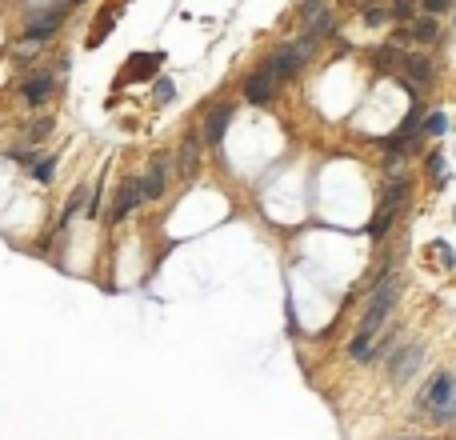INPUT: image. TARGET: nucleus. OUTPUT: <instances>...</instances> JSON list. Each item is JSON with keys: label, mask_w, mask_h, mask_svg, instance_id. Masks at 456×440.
<instances>
[{"label": "nucleus", "mask_w": 456, "mask_h": 440, "mask_svg": "<svg viewBox=\"0 0 456 440\" xmlns=\"http://www.w3.org/2000/svg\"><path fill=\"white\" fill-rule=\"evenodd\" d=\"M392 300H396V277H389L384 284H380V288H376L373 304H368V312H364V320H360V332H357V341L348 344V357L373 360V357H368V344H373V336L380 332V320L389 316Z\"/></svg>", "instance_id": "1"}, {"label": "nucleus", "mask_w": 456, "mask_h": 440, "mask_svg": "<svg viewBox=\"0 0 456 440\" xmlns=\"http://www.w3.org/2000/svg\"><path fill=\"white\" fill-rule=\"evenodd\" d=\"M421 408L428 412V424H448L456 412V380L448 373H440L428 389L421 392Z\"/></svg>", "instance_id": "2"}, {"label": "nucleus", "mask_w": 456, "mask_h": 440, "mask_svg": "<svg viewBox=\"0 0 456 440\" xmlns=\"http://www.w3.org/2000/svg\"><path fill=\"white\" fill-rule=\"evenodd\" d=\"M277 84H280L277 76H272L268 68H261V72H252V76L245 81V100H252V104H268Z\"/></svg>", "instance_id": "3"}, {"label": "nucleus", "mask_w": 456, "mask_h": 440, "mask_svg": "<svg viewBox=\"0 0 456 440\" xmlns=\"http://www.w3.org/2000/svg\"><path fill=\"white\" fill-rule=\"evenodd\" d=\"M52 88H56V81H52L49 72H36V76H28V81L20 84V97L28 100V104H44L52 97Z\"/></svg>", "instance_id": "4"}, {"label": "nucleus", "mask_w": 456, "mask_h": 440, "mask_svg": "<svg viewBox=\"0 0 456 440\" xmlns=\"http://www.w3.org/2000/svg\"><path fill=\"white\" fill-rule=\"evenodd\" d=\"M140 200H145V184L140 180H124L120 184V200H116V209H113V220H124Z\"/></svg>", "instance_id": "5"}, {"label": "nucleus", "mask_w": 456, "mask_h": 440, "mask_svg": "<svg viewBox=\"0 0 456 440\" xmlns=\"http://www.w3.org/2000/svg\"><path fill=\"white\" fill-rule=\"evenodd\" d=\"M228 120H232V104H216L209 113V124H204V140H209V145H220V140H225Z\"/></svg>", "instance_id": "6"}, {"label": "nucleus", "mask_w": 456, "mask_h": 440, "mask_svg": "<svg viewBox=\"0 0 456 440\" xmlns=\"http://www.w3.org/2000/svg\"><path fill=\"white\" fill-rule=\"evenodd\" d=\"M421 360H424V352H421V348H405V352H400V360L392 364V380H396V384H405L408 376H412L416 368H421Z\"/></svg>", "instance_id": "7"}, {"label": "nucleus", "mask_w": 456, "mask_h": 440, "mask_svg": "<svg viewBox=\"0 0 456 440\" xmlns=\"http://www.w3.org/2000/svg\"><path fill=\"white\" fill-rule=\"evenodd\" d=\"M164 180H168V161H152V172L140 180L145 184V200H156L164 193Z\"/></svg>", "instance_id": "8"}, {"label": "nucleus", "mask_w": 456, "mask_h": 440, "mask_svg": "<svg viewBox=\"0 0 456 440\" xmlns=\"http://www.w3.org/2000/svg\"><path fill=\"white\" fill-rule=\"evenodd\" d=\"M161 60H164L161 52H136V56L129 60V68H132L129 76H132V81H145V76H152V68H148V65H161Z\"/></svg>", "instance_id": "9"}, {"label": "nucleus", "mask_w": 456, "mask_h": 440, "mask_svg": "<svg viewBox=\"0 0 456 440\" xmlns=\"http://www.w3.org/2000/svg\"><path fill=\"white\" fill-rule=\"evenodd\" d=\"M116 17H120V8H108L104 17H100V24H92V36H88V49H97V44H104V33L116 24Z\"/></svg>", "instance_id": "10"}, {"label": "nucleus", "mask_w": 456, "mask_h": 440, "mask_svg": "<svg viewBox=\"0 0 456 440\" xmlns=\"http://www.w3.org/2000/svg\"><path fill=\"white\" fill-rule=\"evenodd\" d=\"M196 148H200V140L184 136V145H180V172L184 177H193V168H196Z\"/></svg>", "instance_id": "11"}, {"label": "nucleus", "mask_w": 456, "mask_h": 440, "mask_svg": "<svg viewBox=\"0 0 456 440\" xmlns=\"http://www.w3.org/2000/svg\"><path fill=\"white\" fill-rule=\"evenodd\" d=\"M405 196H408V180L405 177H392V184L384 188V204H389V209H400V204H405Z\"/></svg>", "instance_id": "12"}, {"label": "nucleus", "mask_w": 456, "mask_h": 440, "mask_svg": "<svg viewBox=\"0 0 456 440\" xmlns=\"http://www.w3.org/2000/svg\"><path fill=\"white\" fill-rule=\"evenodd\" d=\"M412 36H416V40H421V44H432V40H437L440 36V24L432 17H421L416 20V24H412Z\"/></svg>", "instance_id": "13"}, {"label": "nucleus", "mask_w": 456, "mask_h": 440, "mask_svg": "<svg viewBox=\"0 0 456 440\" xmlns=\"http://www.w3.org/2000/svg\"><path fill=\"white\" fill-rule=\"evenodd\" d=\"M405 68L412 72V76H421V84L432 81V65H428L424 56H405Z\"/></svg>", "instance_id": "14"}, {"label": "nucleus", "mask_w": 456, "mask_h": 440, "mask_svg": "<svg viewBox=\"0 0 456 440\" xmlns=\"http://www.w3.org/2000/svg\"><path fill=\"white\" fill-rule=\"evenodd\" d=\"M172 97H177V84H172V76H161V81L152 84V100H156V104H168Z\"/></svg>", "instance_id": "15"}, {"label": "nucleus", "mask_w": 456, "mask_h": 440, "mask_svg": "<svg viewBox=\"0 0 456 440\" xmlns=\"http://www.w3.org/2000/svg\"><path fill=\"white\" fill-rule=\"evenodd\" d=\"M396 212H400V209H384V212L373 220V229H368V232H373V236H384V232H389V225L396 220Z\"/></svg>", "instance_id": "16"}, {"label": "nucleus", "mask_w": 456, "mask_h": 440, "mask_svg": "<svg viewBox=\"0 0 456 440\" xmlns=\"http://www.w3.org/2000/svg\"><path fill=\"white\" fill-rule=\"evenodd\" d=\"M424 132H428V136H444V132H448V116L432 113V116H428V124H424Z\"/></svg>", "instance_id": "17"}, {"label": "nucleus", "mask_w": 456, "mask_h": 440, "mask_svg": "<svg viewBox=\"0 0 456 440\" xmlns=\"http://www.w3.org/2000/svg\"><path fill=\"white\" fill-rule=\"evenodd\" d=\"M49 129H52L49 116H44V120H36L33 129H28V140H44V136H49Z\"/></svg>", "instance_id": "18"}, {"label": "nucleus", "mask_w": 456, "mask_h": 440, "mask_svg": "<svg viewBox=\"0 0 456 440\" xmlns=\"http://www.w3.org/2000/svg\"><path fill=\"white\" fill-rule=\"evenodd\" d=\"M392 17H396V20H408V17H412V0H396Z\"/></svg>", "instance_id": "19"}, {"label": "nucleus", "mask_w": 456, "mask_h": 440, "mask_svg": "<svg viewBox=\"0 0 456 440\" xmlns=\"http://www.w3.org/2000/svg\"><path fill=\"white\" fill-rule=\"evenodd\" d=\"M52 164H56V161H40V164H36V180H44V184H49V180H52Z\"/></svg>", "instance_id": "20"}, {"label": "nucleus", "mask_w": 456, "mask_h": 440, "mask_svg": "<svg viewBox=\"0 0 456 440\" xmlns=\"http://www.w3.org/2000/svg\"><path fill=\"white\" fill-rule=\"evenodd\" d=\"M448 4H453V0H424V8H428L432 17H437V13H448Z\"/></svg>", "instance_id": "21"}, {"label": "nucleus", "mask_w": 456, "mask_h": 440, "mask_svg": "<svg viewBox=\"0 0 456 440\" xmlns=\"http://www.w3.org/2000/svg\"><path fill=\"white\" fill-rule=\"evenodd\" d=\"M392 60H400L396 49H380V52H376V65H392Z\"/></svg>", "instance_id": "22"}, {"label": "nucleus", "mask_w": 456, "mask_h": 440, "mask_svg": "<svg viewBox=\"0 0 456 440\" xmlns=\"http://www.w3.org/2000/svg\"><path fill=\"white\" fill-rule=\"evenodd\" d=\"M389 17V13H384V8H368V13H364V24H380V20Z\"/></svg>", "instance_id": "23"}, {"label": "nucleus", "mask_w": 456, "mask_h": 440, "mask_svg": "<svg viewBox=\"0 0 456 440\" xmlns=\"http://www.w3.org/2000/svg\"><path fill=\"white\" fill-rule=\"evenodd\" d=\"M440 168H444V156H432V161H428V172H432V177H440Z\"/></svg>", "instance_id": "24"}, {"label": "nucleus", "mask_w": 456, "mask_h": 440, "mask_svg": "<svg viewBox=\"0 0 456 440\" xmlns=\"http://www.w3.org/2000/svg\"><path fill=\"white\" fill-rule=\"evenodd\" d=\"M453 216H456V212H453Z\"/></svg>", "instance_id": "25"}]
</instances>
